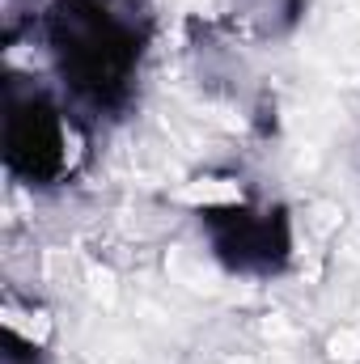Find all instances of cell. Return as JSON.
<instances>
[{
    "label": "cell",
    "mask_w": 360,
    "mask_h": 364,
    "mask_svg": "<svg viewBox=\"0 0 360 364\" xmlns=\"http://www.w3.org/2000/svg\"><path fill=\"white\" fill-rule=\"evenodd\" d=\"M38 38L73 119L102 127L132 114L153 47V17L132 0H51Z\"/></svg>",
    "instance_id": "cell-1"
},
{
    "label": "cell",
    "mask_w": 360,
    "mask_h": 364,
    "mask_svg": "<svg viewBox=\"0 0 360 364\" xmlns=\"http://www.w3.org/2000/svg\"><path fill=\"white\" fill-rule=\"evenodd\" d=\"M0 161L9 178L30 191H55L73 178V110L38 77H4Z\"/></svg>",
    "instance_id": "cell-2"
},
{
    "label": "cell",
    "mask_w": 360,
    "mask_h": 364,
    "mask_svg": "<svg viewBox=\"0 0 360 364\" xmlns=\"http://www.w3.org/2000/svg\"><path fill=\"white\" fill-rule=\"evenodd\" d=\"M195 216H199L212 259L229 275L275 279L292 267L297 237H292V216L284 203H259V199L203 203L195 208Z\"/></svg>",
    "instance_id": "cell-3"
},
{
    "label": "cell",
    "mask_w": 360,
    "mask_h": 364,
    "mask_svg": "<svg viewBox=\"0 0 360 364\" xmlns=\"http://www.w3.org/2000/svg\"><path fill=\"white\" fill-rule=\"evenodd\" d=\"M4 364H47V360H43V352L30 339H21L17 331H9L4 335Z\"/></svg>",
    "instance_id": "cell-4"
}]
</instances>
